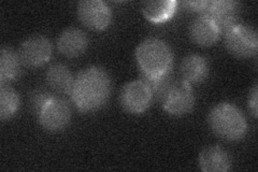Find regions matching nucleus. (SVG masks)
Listing matches in <instances>:
<instances>
[{
    "label": "nucleus",
    "instance_id": "f257e3e1",
    "mask_svg": "<svg viewBox=\"0 0 258 172\" xmlns=\"http://www.w3.org/2000/svg\"><path fill=\"white\" fill-rule=\"evenodd\" d=\"M111 93V80L101 67H87L75 77L70 97L76 108L82 113L99 110L107 103Z\"/></svg>",
    "mask_w": 258,
    "mask_h": 172
},
{
    "label": "nucleus",
    "instance_id": "f03ea898",
    "mask_svg": "<svg viewBox=\"0 0 258 172\" xmlns=\"http://www.w3.org/2000/svg\"><path fill=\"white\" fill-rule=\"evenodd\" d=\"M136 61L141 70V77L156 79L171 73L173 54L164 40L148 38L136 48Z\"/></svg>",
    "mask_w": 258,
    "mask_h": 172
},
{
    "label": "nucleus",
    "instance_id": "7ed1b4c3",
    "mask_svg": "<svg viewBox=\"0 0 258 172\" xmlns=\"http://www.w3.org/2000/svg\"><path fill=\"white\" fill-rule=\"evenodd\" d=\"M210 128L226 141H239L246 134L247 123L244 114L237 105L221 102L214 105L209 113Z\"/></svg>",
    "mask_w": 258,
    "mask_h": 172
},
{
    "label": "nucleus",
    "instance_id": "20e7f679",
    "mask_svg": "<svg viewBox=\"0 0 258 172\" xmlns=\"http://www.w3.org/2000/svg\"><path fill=\"white\" fill-rule=\"evenodd\" d=\"M158 100L164 110L173 117L188 114L195 104V94L191 85L184 80H171L165 87Z\"/></svg>",
    "mask_w": 258,
    "mask_h": 172
},
{
    "label": "nucleus",
    "instance_id": "39448f33",
    "mask_svg": "<svg viewBox=\"0 0 258 172\" xmlns=\"http://www.w3.org/2000/svg\"><path fill=\"white\" fill-rule=\"evenodd\" d=\"M225 44L232 55L240 59L256 56L258 51L257 31L247 24L238 23L225 34Z\"/></svg>",
    "mask_w": 258,
    "mask_h": 172
},
{
    "label": "nucleus",
    "instance_id": "423d86ee",
    "mask_svg": "<svg viewBox=\"0 0 258 172\" xmlns=\"http://www.w3.org/2000/svg\"><path fill=\"white\" fill-rule=\"evenodd\" d=\"M69 103L60 97L53 96L38 114L40 125L50 133H59L67 128L71 121Z\"/></svg>",
    "mask_w": 258,
    "mask_h": 172
},
{
    "label": "nucleus",
    "instance_id": "0eeeda50",
    "mask_svg": "<svg viewBox=\"0 0 258 172\" xmlns=\"http://www.w3.org/2000/svg\"><path fill=\"white\" fill-rule=\"evenodd\" d=\"M153 93L143 80H135L125 84L119 94V102L123 109L138 116L147 111L153 101Z\"/></svg>",
    "mask_w": 258,
    "mask_h": 172
},
{
    "label": "nucleus",
    "instance_id": "6e6552de",
    "mask_svg": "<svg viewBox=\"0 0 258 172\" xmlns=\"http://www.w3.org/2000/svg\"><path fill=\"white\" fill-rule=\"evenodd\" d=\"M78 16L87 28L101 31L110 26L112 11L102 0H83L78 5Z\"/></svg>",
    "mask_w": 258,
    "mask_h": 172
},
{
    "label": "nucleus",
    "instance_id": "1a4fd4ad",
    "mask_svg": "<svg viewBox=\"0 0 258 172\" xmlns=\"http://www.w3.org/2000/svg\"><path fill=\"white\" fill-rule=\"evenodd\" d=\"M19 56L23 65L29 68H38L51 60L53 45L44 36H32L21 44Z\"/></svg>",
    "mask_w": 258,
    "mask_h": 172
},
{
    "label": "nucleus",
    "instance_id": "9d476101",
    "mask_svg": "<svg viewBox=\"0 0 258 172\" xmlns=\"http://www.w3.org/2000/svg\"><path fill=\"white\" fill-rule=\"evenodd\" d=\"M239 4L232 0H209L205 12L221 30V34H226L239 23Z\"/></svg>",
    "mask_w": 258,
    "mask_h": 172
},
{
    "label": "nucleus",
    "instance_id": "9b49d317",
    "mask_svg": "<svg viewBox=\"0 0 258 172\" xmlns=\"http://www.w3.org/2000/svg\"><path fill=\"white\" fill-rule=\"evenodd\" d=\"M88 42V37L82 29L69 27L60 32L57 39V48L63 56L75 59L86 52Z\"/></svg>",
    "mask_w": 258,
    "mask_h": 172
},
{
    "label": "nucleus",
    "instance_id": "f8f14e48",
    "mask_svg": "<svg viewBox=\"0 0 258 172\" xmlns=\"http://www.w3.org/2000/svg\"><path fill=\"white\" fill-rule=\"evenodd\" d=\"M231 165L229 153L220 145H209L199 155V166L205 172H227Z\"/></svg>",
    "mask_w": 258,
    "mask_h": 172
},
{
    "label": "nucleus",
    "instance_id": "ddd939ff",
    "mask_svg": "<svg viewBox=\"0 0 258 172\" xmlns=\"http://www.w3.org/2000/svg\"><path fill=\"white\" fill-rule=\"evenodd\" d=\"M221 30L216 24L206 15H200L190 25V37L194 42L200 46H211L219 41Z\"/></svg>",
    "mask_w": 258,
    "mask_h": 172
},
{
    "label": "nucleus",
    "instance_id": "4468645a",
    "mask_svg": "<svg viewBox=\"0 0 258 172\" xmlns=\"http://www.w3.org/2000/svg\"><path fill=\"white\" fill-rule=\"evenodd\" d=\"M180 71L185 82L189 84H198L209 76V63L204 56L190 54L182 61Z\"/></svg>",
    "mask_w": 258,
    "mask_h": 172
},
{
    "label": "nucleus",
    "instance_id": "2eb2a0df",
    "mask_svg": "<svg viewBox=\"0 0 258 172\" xmlns=\"http://www.w3.org/2000/svg\"><path fill=\"white\" fill-rule=\"evenodd\" d=\"M46 82L56 93L70 95L75 77L67 66L62 64H54L46 71Z\"/></svg>",
    "mask_w": 258,
    "mask_h": 172
},
{
    "label": "nucleus",
    "instance_id": "dca6fc26",
    "mask_svg": "<svg viewBox=\"0 0 258 172\" xmlns=\"http://www.w3.org/2000/svg\"><path fill=\"white\" fill-rule=\"evenodd\" d=\"M22 62L16 53L9 46H3L0 51V83L7 84L19 78Z\"/></svg>",
    "mask_w": 258,
    "mask_h": 172
},
{
    "label": "nucleus",
    "instance_id": "f3484780",
    "mask_svg": "<svg viewBox=\"0 0 258 172\" xmlns=\"http://www.w3.org/2000/svg\"><path fill=\"white\" fill-rule=\"evenodd\" d=\"M177 3L174 0H160V2H144L141 10L144 18L152 23H163L171 19Z\"/></svg>",
    "mask_w": 258,
    "mask_h": 172
},
{
    "label": "nucleus",
    "instance_id": "a211bd4d",
    "mask_svg": "<svg viewBox=\"0 0 258 172\" xmlns=\"http://www.w3.org/2000/svg\"><path fill=\"white\" fill-rule=\"evenodd\" d=\"M21 99L18 92L7 84L0 86V120L3 122L12 119L18 113Z\"/></svg>",
    "mask_w": 258,
    "mask_h": 172
},
{
    "label": "nucleus",
    "instance_id": "6ab92c4d",
    "mask_svg": "<svg viewBox=\"0 0 258 172\" xmlns=\"http://www.w3.org/2000/svg\"><path fill=\"white\" fill-rule=\"evenodd\" d=\"M52 97L53 96H51L46 91H44V89H35V91L31 93L29 98L30 109L38 116L39 112L41 111V109L44 106V104L50 100Z\"/></svg>",
    "mask_w": 258,
    "mask_h": 172
},
{
    "label": "nucleus",
    "instance_id": "aec40b11",
    "mask_svg": "<svg viewBox=\"0 0 258 172\" xmlns=\"http://www.w3.org/2000/svg\"><path fill=\"white\" fill-rule=\"evenodd\" d=\"M258 86L255 84L253 88L251 89V92L248 94V99H247V104H248V109L253 114V117L256 119L257 114H258Z\"/></svg>",
    "mask_w": 258,
    "mask_h": 172
},
{
    "label": "nucleus",
    "instance_id": "412c9836",
    "mask_svg": "<svg viewBox=\"0 0 258 172\" xmlns=\"http://www.w3.org/2000/svg\"><path fill=\"white\" fill-rule=\"evenodd\" d=\"M208 3H209V0H205V2H200V0H198V2H185V3H183V6L186 7L189 10L199 12L201 15L205 12L206 8L208 6Z\"/></svg>",
    "mask_w": 258,
    "mask_h": 172
}]
</instances>
